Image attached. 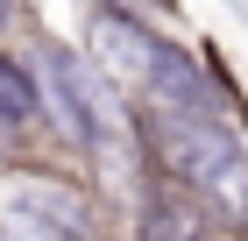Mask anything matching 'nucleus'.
<instances>
[{"label":"nucleus","mask_w":248,"mask_h":241,"mask_svg":"<svg viewBox=\"0 0 248 241\" xmlns=\"http://www.w3.org/2000/svg\"><path fill=\"white\" fill-rule=\"evenodd\" d=\"M142 142H149L156 170L177 177L185 192H199V199H213V206H248V142H241V121H227V113H185V107H156L149 99Z\"/></svg>","instance_id":"f257e3e1"},{"label":"nucleus","mask_w":248,"mask_h":241,"mask_svg":"<svg viewBox=\"0 0 248 241\" xmlns=\"http://www.w3.org/2000/svg\"><path fill=\"white\" fill-rule=\"evenodd\" d=\"M43 64V107L57 113V128L71 135L78 149H107L121 135V99H114V85L99 78V64H85L78 50H64V43H50V50L36 57Z\"/></svg>","instance_id":"f03ea898"},{"label":"nucleus","mask_w":248,"mask_h":241,"mask_svg":"<svg viewBox=\"0 0 248 241\" xmlns=\"http://www.w3.org/2000/svg\"><path fill=\"white\" fill-rule=\"evenodd\" d=\"M43 121V85L21 57L0 50V128H36Z\"/></svg>","instance_id":"7ed1b4c3"},{"label":"nucleus","mask_w":248,"mask_h":241,"mask_svg":"<svg viewBox=\"0 0 248 241\" xmlns=\"http://www.w3.org/2000/svg\"><path fill=\"white\" fill-rule=\"evenodd\" d=\"M142 241H213V234L191 213H177V206H149L142 213Z\"/></svg>","instance_id":"20e7f679"},{"label":"nucleus","mask_w":248,"mask_h":241,"mask_svg":"<svg viewBox=\"0 0 248 241\" xmlns=\"http://www.w3.org/2000/svg\"><path fill=\"white\" fill-rule=\"evenodd\" d=\"M156 7H170V0H107V15H135V21L156 15Z\"/></svg>","instance_id":"39448f33"},{"label":"nucleus","mask_w":248,"mask_h":241,"mask_svg":"<svg viewBox=\"0 0 248 241\" xmlns=\"http://www.w3.org/2000/svg\"><path fill=\"white\" fill-rule=\"evenodd\" d=\"M7 21H15V0H0V29H7Z\"/></svg>","instance_id":"423d86ee"}]
</instances>
